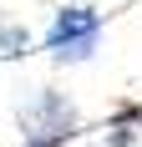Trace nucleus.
Segmentation results:
<instances>
[{
	"label": "nucleus",
	"mask_w": 142,
	"mask_h": 147,
	"mask_svg": "<svg viewBox=\"0 0 142 147\" xmlns=\"http://www.w3.org/2000/svg\"><path fill=\"white\" fill-rule=\"evenodd\" d=\"M15 122H20L26 147H71L76 142V127H81V112H76V102L66 91L36 86L26 102L15 107Z\"/></svg>",
	"instance_id": "obj_1"
},
{
	"label": "nucleus",
	"mask_w": 142,
	"mask_h": 147,
	"mask_svg": "<svg viewBox=\"0 0 142 147\" xmlns=\"http://www.w3.org/2000/svg\"><path fill=\"white\" fill-rule=\"evenodd\" d=\"M107 147H137L142 142V107L137 102H117L112 117H107Z\"/></svg>",
	"instance_id": "obj_3"
},
{
	"label": "nucleus",
	"mask_w": 142,
	"mask_h": 147,
	"mask_svg": "<svg viewBox=\"0 0 142 147\" xmlns=\"http://www.w3.org/2000/svg\"><path fill=\"white\" fill-rule=\"evenodd\" d=\"M30 46V30L26 26H0V56H20Z\"/></svg>",
	"instance_id": "obj_4"
},
{
	"label": "nucleus",
	"mask_w": 142,
	"mask_h": 147,
	"mask_svg": "<svg viewBox=\"0 0 142 147\" xmlns=\"http://www.w3.org/2000/svg\"><path fill=\"white\" fill-rule=\"evenodd\" d=\"M101 46V15L91 5H61L46 26V51L56 66H81Z\"/></svg>",
	"instance_id": "obj_2"
}]
</instances>
